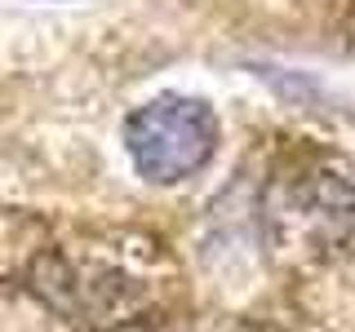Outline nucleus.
<instances>
[{
    "label": "nucleus",
    "mask_w": 355,
    "mask_h": 332,
    "mask_svg": "<svg viewBox=\"0 0 355 332\" xmlns=\"http://www.w3.org/2000/svg\"><path fill=\"white\" fill-rule=\"evenodd\" d=\"M129 160L147 182L173 186L200 173L218 151V116L200 98L164 93L125 120Z\"/></svg>",
    "instance_id": "1"
}]
</instances>
